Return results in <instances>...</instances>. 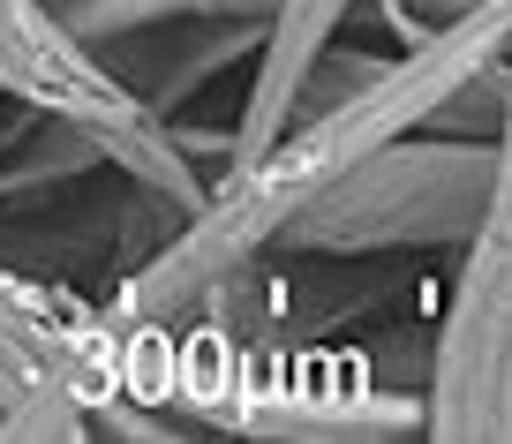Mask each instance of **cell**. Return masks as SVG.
Returning a JSON list of instances; mask_svg holds the SVG:
<instances>
[{
  "mask_svg": "<svg viewBox=\"0 0 512 444\" xmlns=\"http://www.w3.org/2000/svg\"><path fill=\"white\" fill-rule=\"evenodd\" d=\"M512 196V143L505 136H445V128H407L377 143L369 159L332 174L272 249L302 256H445L482 226V211Z\"/></svg>",
  "mask_w": 512,
  "mask_h": 444,
  "instance_id": "obj_1",
  "label": "cell"
},
{
  "mask_svg": "<svg viewBox=\"0 0 512 444\" xmlns=\"http://www.w3.org/2000/svg\"><path fill=\"white\" fill-rule=\"evenodd\" d=\"M362 8V0H279L272 23H264V46H256L249 61V91H241V113L234 128H226V166L256 159L264 143L287 136L294 121V98H302V76L317 68L324 46H339L347 38V16ZM219 166V174H226Z\"/></svg>",
  "mask_w": 512,
  "mask_h": 444,
  "instance_id": "obj_4",
  "label": "cell"
},
{
  "mask_svg": "<svg viewBox=\"0 0 512 444\" xmlns=\"http://www.w3.org/2000/svg\"><path fill=\"white\" fill-rule=\"evenodd\" d=\"M475 8H497V0H377V16L392 23L400 46H415V38L445 31V23H460V16H475Z\"/></svg>",
  "mask_w": 512,
  "mask_h": 444,
  "instance_id": "obj_7",
  "label": "cell"
},
{
  "mask_svg": "<svg viewBox=\"0 0 512 444\" xmlns=\"http://www.w3.org/2000/svg\"><path fill=\"white\" fill-rule=\"evenodd\" d=\"M279 0H53V16L91 46L159 31V23H272Z\"/></svg>",
  "mask_w": 512,
  "mask_h": 444,
  "instance_id": "obj_6",
  "label": "cell"
},
{
  "mask_svg": "<svg viewBox=\"0 0 512 444\" xmlns=\"http://www.w3.org/2000/svg\"><path fill=\"white\" fill-rule=\"evenodd\" d=\"M256 46H264V23H159V31H136V38H113L98 46L113 61V76L144 98L151 113L174 121L196 91L226 76V68H249Z\"/></svg>",
  "mask_w": 512,
  "mask_h": 444,
  "instance_id": "obj_5",
  "label": "cell"
},
{
  "mask_svg": "<svg viewBox=\"0 0 512 444\" xmlns=\"http://www.w3.org/2000/svg\"><path fill=\"white\" fill-rule=\"evenodd\" d=\"M445 317L422 354V437L505 444L512 437V196L460 241Z\"/></svg>",
  "mask_w": 512,
  "mask_h": 444,
  "instance_id": "obj_3",
  "label": "cell"
},
{
  "mask_svg": "<svg viewBox=\"0 0 512 444\" xmlns=\"http://www.w3.org/2000/svg\"><path fill=\"white\" fill-rule=\"evenodd\" d=\"M0 98L83 136L128 189H144L174 219L211 189V174L181 143V121L151 113L91 38L53 16V0H0Z\"/></svg>",
  "mask_w": 512,
  "mask_h": 444,
  "instance_id": "obj_2",
  "label": "cell"
}]
</instances>
